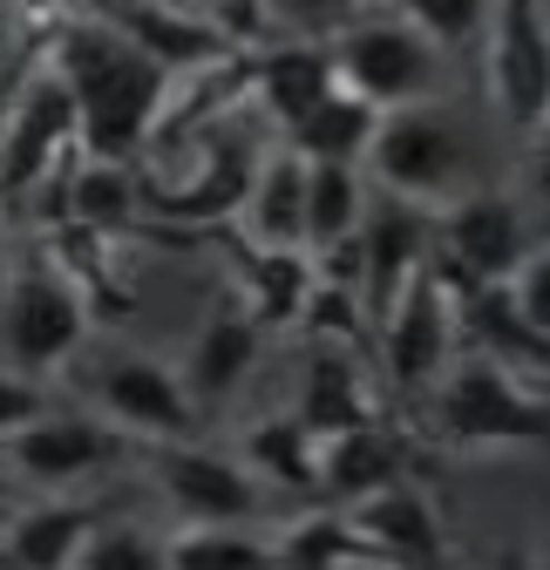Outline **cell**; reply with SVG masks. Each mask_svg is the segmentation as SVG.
<instances>
[{
	"mask_svg": "<svg viewBox=\"0 0 550 570\" xmlns=\"http://www.w3.org/2000/svg\"><path fill=\"white\" fill-rule=\"evenodd\" d=\"M462 164H469L462 129L449 122V109L422 102V109H394V116L374 122V142H367L361 170H374L367 190H381L394 204H415V210L435 218L442 204L462 197Z\"/></svg>",
	"mask_w": 550,
	"mask_h": 570,
	"instance_id": "obj_5",
	"label": "cell"
},
{
	"mask_svg": "<svg viewBox=\"0 0 550 570\" xmlns=\"http://www.w3.org/2000/svg\"><path fill=\"white\" fill-rule=\"evenodd\" d=\"M41 414H55V407H48V394H41L35 381H21V374L0 367V442L21 435V428H35Z\"/></svg>",
	"mask_w": 550,
	"mask_h": 570,
	"instance_id": "obj_32",
	"label": "cell"
},
{
	"mask_svg": "<svg viewBox=\"0 0 550 570\" xmlns=\"http://www.w3.org/2000/svg\"><path fill=\"white\" fill-rule=\"evenodd\" d=\"M435 428L449 442H543V394H530L510 367L497 361H455L435 381Z\"/></svg>",
	"mask_w": 550,
	"mask_h": 570,
	"instance_id": "obj_8",
	"label": "cell"
},
{
	"mask_svg": "<svg viewBox=\"0 0 550 570\" xmlns=\"http://www.w3.org/2000/svg\"><path fill=\"white\" fill-rule=\"evenodd\" d=\"M82 340H89V313L61 285L55 265H21L0 278V353H8V374L41 387V374H55Z\"/></svg>",
	"mask_w": 550,
	"mask_h": 570,
	"instance_id": "obj_6",
	"label": "cell"
},
{
	"mask_svg": "<svg viewBox=\"0 0 550 570\" xmlns=\"http://www.w3.org/2000/svg\"><path fill=\"white\" fill-rule=\"evenodd\" d=\"M258 353H265V333H258V320L245 313V299L238 293H225L218 306H212V320L197 326V340H190V361H184V394H190V407L197 401H225L252 367H258Z\"/></svg>",
	"mask_w": 550,
	"mask_h": 570,
	"instance_id": "obj_17",
	"label": "cell"
},
{
	"mask_svg": "<svg viewBox=\"0 0 550 570\" xmlns=\"http://www.w3.org/2000/svg\"><path fill=\"white\" fill-rule=\"evenodd\" d=\"M272 563L279 570H387L347 530V517H333V510H320L306 523H286V537H272Z\"/></svg>",
	"mask_w": 550,
	"mask_h": 570,
	"instance_id": "obj_27",
	"label": "cell"
},
{
	"mask_svg": "<svg viewBox=\"0 0 550 570\" xmlns=\"http://www.w3.org/2000/svg\"><path fill=\"white\" fill-rule=\"evenodd\" d=\"M394 482H407V469H401V449L381 421L354 428V435H333V442H313V495L320 503L354 510V503H367V495H381Z\"/></svg>",
	"mask_w": 550,
	"mask_h": 570,
	"instance_id": "obj_20",
	"label": "cell"
},
{
	"mask_svg": "<svg viewBox=\"0 0 550 570\" xmlns=\"http://www.w3.org/2000/svg\"><path fill=\"white\" fill-rule=\"evenodd\" d=\"M48 76L68 89L76 109V157L89 164H122L150 142V129L164 122V96L170 76L136 55L129 41H116L96 14H61L55 41H48Z\"/></svg>",
	"mask_w": 550,
	"mask_h": 570,
	"instance_id": "obj_1",
	"label": "cell"
},
{
	"mask_svg": "<svg viewBox=\"0 0 550 570\" xmlns=\"http://www.w3.org/2000/svg\"><path fill=\"white\" fill-rule=\"evenodd\" d=\"M184 142H197L190 150V170L184 177H136V218H164L177 232H225L238 218V204L258 177V157H265V142L225 116L212 122H197Z\"/></svg>",
	"mask_w": 550,
	"mask_h": 570,
	"instance_id": "obj_2",
	"label": "cell"
},
{
	"mask_svg": "<svg viewBox=\"0 0 550 570\" xmlns=\"http://www.w3.org/2000/svg\"><path fill=\"white\" fill-rule=\"evenodd\" d=\"M299 190H306V164L286 150V142H272V150L258 157V177L238 204L232 232L258 252H306L299 245Z\"/></svg>",
	"mask_w": 550,
	"mask_h": 570,
	"instance_id": "obj_22",
	"label": "cell"
},
{
	"mask_svg": "<svg viewBox=\"0 0 550 570\" xmlns=\"http://www.w3.org/2000/svg\"><path fill=\"white\" fill-rule=\"evenodd\" d=\"M164 570H279V563H272V537L184 523L164 537Z\"/></svg>",
	"mask_w": 550,
	"mask_h": 570,
	"instance_id": "obj_28",
	"label": "cell"
},
{
	"mask_svg": "<svg viewBox=\"0 0 550 570\" xmlns=\"http://www.w3.org/2000/svg\"><path fill=\"white\" fill-rule=\"evenodd\" d=\"M422 265H429V210L367 190V218H361V313H367V333L381 326V313L401 299V285Z\"/></svg>",
	"mask_w": 550,
	"mask_h": 570,
	"instance_id": "obj_15",
	"label": "cell"
},
{
	"mask_svg": "<svg viewBox=\"0 0 550 570\" xmlns=\"http://www.w3.org/2000/svg\"><path fill=\"white\" fill-rule=\"evenodd\" d=\"M265 495L286 489V495H313V435L293 421V414H265L238 435V455H232Z\"/></svg>",
	"mask_w": 550,
	"mask_h": 570,
	"instance_id": "obj_25",
	"label": "cell"
},
{
	"mask_svg": "<svg viewBox=\"0 0 550 570\" xmlns=\"http://www.w3.org/2000/svg\"><path fill=\"white\" fill-rule=\"evenodd\" d=\"M245 89H252V102L265 109L272 142H279V136L299 129L340 82H333V61H326L320 41H279V48H265V55L245 61Z\"/></svg>",
	"mask_w": 550,
	"mask_h": 570,
	"instance_id": "obj_16",
	"label": "cell"
},
{
	"mask_svg": "<svg viewBox=\"0 0 550 570\" xmlns=\"http://www.w3.org/2000/svg\"><path fill=\"white\" fill-rule=\"evenodd\" d=\"M116 41H129L157 76H197V68H225L238 55H225V41L204 28L197 8H170V0H109V8H89Z\"/></svg>",
	"mask_w": 550,
	"mask_h": 570,
	"instance_id": "obj_14",
	"label": "cell"
},
{
	"mask_svg": "<svg viewBox=\"0 0 550 570\" xmlns=\"http://www.w3.org/2000/svg\"><path fill=\"white\" fill-rule=\"evenodd\" d=\"M293 421L306 428L313 442H333V435H354V428H374L381 414H374V394H367V381H361V361L347 346H333V340H320L313 346V361H306V374H299V407H293Z\"/></svg>",
	"mask_w": 550,
	"mask_h": 570,
	"instance_id": "obj_18",
	"label": "cell"
},
{
	"mask_svg": "<svg viewBox=\"0 0 550 570\" xmlns=\"http://www.w3.org/2000/svg\"><path fill=\"white\" fill-rule=\"evenodd\" d=\"M68 164H76V109H68V89L41 68L0 122V197H28L55 184Z\"/></svg>",
	"mask_w": 550,
	"mask_h": 570,
	"instance_id": "obj_11",
	"label": "cell"
},
{
	"mask_svg": "<svg viewBox=\"0 0 550 570\" xmlns=\"http://www.w3.org/2000/svg\"><path fill=\"white\" fill-rule=\"evenodd\" d=\"M367 218V170L347 164H306V190H299V245L306 258L347 245Z\"/></svg>",
	"mask_w": 550,
	"mask_h": 570,
	"instance_id": "obj_24",
	"label": "cell"
},
{
	"mask_svg": "<svg viewBox=\"0 0 550 570\" xmlns=\"http://www.w3.org/2000/svg\"><path fill=\"white\" fill-rule=\"evenodd\" d=\"M374 346H381V374H387L394 394H422L455 367V306H449V293L435 285L429 265L407 278L401 299L381 313Z\"/></svg>",
	"mask_w": 550,
	"mask_h": 570,
	"instance_id": "obj_9",
	"label": "cell"
},
{
	"mask_svg": "<svg viewBox=\"0 0 550 570\" xmlns=\"http://www.w3.org/2000/svg\"><path fill=\"white\" fill-rule=\"evenodd\" d=\"M89 401L102 407V428L136 435V442H150V449L190 442V428H197V407H190L177 367L157 361V353H96Z\"/></svg>",
	"mask_w": 550,
	"mask_h": 570,
	"instance_id": "obj_7",
	"label": "cell"
},
{
	"mask_svg": "<svg viewBox=\"0 0 550 570\" xmlns=\"http://www.w3.org/2000/svg\"><path fill=\"white\" fill-rule=\"evenodd\" d=\"M0 570H14V563H0Z\"/></svg>",
	"mask_w": 550,
	"mask_h": 570,
	"instance_id": "obj_34",
	"label": "cell"
},
{
	"mask_svg": "<svg viewBox=\"0 0 550 570\" xmlns=\"http://www.w3.org/2000/svg\"><path fill=\"white\" fill-rule=\"evenodd\" d=\"M483 76H490V96L497 109L510 116V129L537 136L543 129V109H550V55H543V8H490L483 21Z\"/></svg>",
	"mask_w": 550,
	"mask_h": 570,
	"instance_id": "obj_12",
	"label": "cell"
},
{
	"mask_svg": "<svg viewBox=\"0 0 550 570\" xmlns=\"http://www.w3.org/2000/svg\"><path fill=\"white\" fill-rule=\"evenodd\" d=\"M503 299L517 306V320H523L530 333L550 340V245H537V252L503 278Z\"/></svg>",
	"mask_w": 550,
	"mask_h": 570,
	"instance_id": "obj_31",
	"label": "cell"
},
{
	"mask_svg": "<svg viewBox=\"0 0 550 570\" xmlns=\"http://www.w3.org/2000/svg\"><path fill=\"white\" fill-rule=\"evenodd\" d=\"M21 510H28V489H21V482H14L8 469H0V530H8V523H14Z\"/></svg>",
	"mask_w": 550,
	"mask_h": 570,
	"instance_id": "obj_33",
	"label": "cell"
},
{
	"mask_svg": "<svg viewBox=\"0 0 550 570\" xmlns=\"http://www.w3.org/2000/svg\"><path fill=\"white\" fill-rule=\"evenodd\" d=\"M68 570H164V537L136 523H96Z\"/></svg>",
	"mask_w": 550,
	"mask_h": 570,
	"instance_id": "obj_29",
	"label": "cell"
},
{
	"mask_svg": "<svg viewBox=\"0 0 550 570\" xmlns=\"http://www.w3.org/2000/svg\"><path fill=\"white\" fill-rule=\"evenodd\" d=\"M347 530L387 563V570H401V563H435L442 557V530H435V510H429V495L415 489V482H394V489H381V495H367V503H354L347 510Z\"/></svg>",
	"mask_w": 550,
	"mask_h": 570,
	"instance_id": "obj_21",
	"label": "cell"
},
{
	"mask_svg": "<svg viewBox=\"0 0 550 570\" xmlns=\"http://www.w3.org/2000/svg\"><path fill=\"white\" fill-rule=\"evenodd\" d=\"M340 96L367 102L374 116L422 109L442 89V55L407 28L401 14H347L333 35H320Z\"/></svg>",
	"mask_w": 550,
	"mask_h": 570,
	"instance_id": "obj_3",
	"label": "cell"
},
{
	"mask_svg": "<svg viewBox=\"0 0 550 570\" xmlns=\"http://www.w3.org/2000/svg\"><path fill=\"white\" fill-rule=\"evenodd\" d=\"M0 278H8V272H0Z\"/></svg>",
	"mask_w": 550,
	"mask_h": 570,
	"instance_id": "obj_35",
	"label": "cell"
},
{
	"mask_svg": "<svg viewBox=\"0 0 550 570\" xmlns=\"http://www.w3.org/2000/svg\"><path fill=\"white\" fill-rule=\"evenodd\" d=\"M401 21L415 28L435 55H449V48H475V41H483L490 8H475V0H415V8H401Z\"/></svg>",
	"mask_w": 550,
	"mask_h": 570,
	"instance_id": "obj_30",
	"label": "cell"
},
{
	"mask_svg": "<svg viewBox=\"0 0 550 570\" xmlns=\"http://www.w3.org/2000/svg\"><path fill=\"white\" fill-rule=\"evenodd\" d=\"M96 523L102 517L89 503H28L8 530H0V563H14V570H68Z\"/></svg>",
	"mask_w": 550,
	"mask_h": 570,
	"instance_id": "obj_23",
	"label": "cell"
},
{
	"mask_svg": "<svg viewBox=\"0 0 550 570\" xmlns=\"http://www.w3.org/2000/svg\"><path fill=\"white\" fill-rule=\"evenodd\" d=\"M122 455V435L89 414H41L35 428H21V435L0 442V469H8L21 489H68V482H82L96 469H109Z\"/></svg>",
	"mask_w": 550,
	"mask_h": 570,
	"instance_id": "obj_13",
	"label": "cell"
},
{
	"mask_svg": "<svg viewBox=\"0 0 550 570\" xmlns=\"http://www.w3.org/2000/svg\"><path fill=\"white\" fill-rule=\"evenodd\" d=\"M204 238H225V245H232V265H238V285H232V293L245 299V313L258 320V333L299 326V320H306V299H313V258H306V252H258V245H245L232 225H225V232H204Z\"/></svg>",
	"mask_w": 550,
	"mask_h": 570,
	"instance_id": "obj_19",
	"label": "cell"
},
{
	"mask_svg": "<svg viewBox=\"0 0 550 570\" xmlns=\"http://www.w3.org/2000/svg\"><path fill=\"white\" fill-rule=\"evenodd\" d=\"M374 109L367 102H354V96H326L299 129H286L279 142H286V150L299 157V164H347V170H361L367 164V142H374Z\"/></svg>",
	"mask_w": 550,
	"mask_h": 570,
	"instance_id": "obj_26",
	"label": "cell"
},
{
	"mask_svg": "<svg viewBox=\"0 0 550 570\" xmlns=\"http://www.w3.org/2000/svg\"><path fill=\"white\" fill-rule=\"evenodd\" d=\"M543 238H530V218L510 190H462L429 218V272L449 299L475 285H503Z\"/></svg>",
	"mask_w": 550,
	"mask_h": 570,
	"instance_id": "obj_4",
	"label": "cell"
},
{
	"mask_svg": "<svg viewBox=\"0 0 550 570\" xmlns=\"http://www.w3.org/2000/svg\"><path fill=\"white\" fill-rule=\"evenodd\" d=\"M150 475L164 489V503L197 530H245L265 517V489L218 449H197V442L150 449Z\"/></svg>",
	"mask_w": 550,
	"mask_h": 570,
	"instance_id": "obj_10",
	"label": "cell"
}]
</instances>
